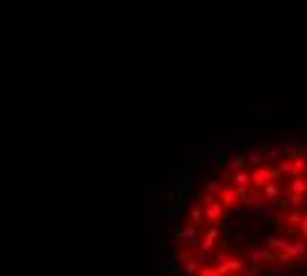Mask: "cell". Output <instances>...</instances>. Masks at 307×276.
Instances as JSON below:
<instances>
[{"instance_id": "25", "label": "cell", "mask_w": 307, "mask_h": 276, "mask_svg": "<svg viewBox=\"0 0 307 276\" xmlns=\"http://www.w3.org/2000/svg\"><path fill=\"white\" fill-rule=\"evenodd\" d=\"M299 239L307 242V215H304V223H302V228H299Z\"/></svg>"}, {"instance_id": "2", "label": "cell", "mask_w": 307, "mask_h": 276, "mask_svg": "<svg viewBox=\"0 0 307 276\" xmlns=\"http://www.w3.org/2000/svg\"><path fill=\"white\" fill-rule=\"evenodd\" d=\"M199 231L202 228L194 226V223H188V226H178L175 228V236H178L183 245H185V252H194L199 247V242H202V236H199Z\"/></svg>"}, {"instance_id": "6", "label": "cell", "mask_w": 307, "mask_h": 276, "mask_svg": "<svg viewBox=\"0 0 307 276\" xmlns=\"http://www.w3.org/2000/svg\"><path fill=\"white\" fill-rule=\"evenodd\" d=\"M220 202H222V207H225V213L233 210V207L239 204V189H236L233 183H225L222 191H220Z\"/></svg>"}, {"instance_id": "12", "label": "cell", "mask_w": 307, "mask_h": 276, "mask_svg": "<svg viewBox=\"0 0 307 276\" xmlns=\"http://www.w3.org/2000/svg\"><path fill=\"white\" fill-rule=\"evenodd\" d=\"M231 183L236 189H252V170H241L236 176H231Z\"/></svg>"}, {"instance_id": "9", "label": "cell", "mask_w": 307, "mask_h": 276, "mask_svg": "<svg viewBox=\"0 0 307 276\" xmlns=\"http://www.w3.org/2000/svg\"><path fill=\"white\" fill-rule=\"evenodd\" d=\"M252 210H254V215L257 218H262V215H273L276 213V207L273 204H270L265 197H262V194H259V191H254V202H252Z\"/></svg>"}, {"instance_id": "22", "label": "cell", "mask_w": 307, "mask_h": 276, "mask_svg": "<svg viewBox=\"0 0 307 276\" xmlns=\"http://www.w3.org/2000/svg\"><path fill=\"white\" fill-rule=\"evenodd\" d=\"M199 276H222V273H220V268H217V266H209V263H207V266H204L202 271H199Z\"/></svg>"}, {"instance_id": "21", "label": "cell", "mask_w": 307, "mask_h": 276, "mask_svg": "<svg viewBox=\"0 0 307 276\" xmlns=\"http://www.w3.org/2000/svg\"><path fill=\"white\" fill-rule=\"evenodd\" d=\"M220 234H222V228H220V226H207V228H204V236L212 239V242H217Z\"/></svg>"}, {"instance_id": "24", "label": "cell", "mask_w": 307, "mask_h": 276, "mask_svg": "<svg viewBox=\"0 0 307 276\" xmlns=\"http://www.w3.org/2000/svg\"><path fill=\"white\" fill-rule=\"evenodd\" d=\"M244 276H262V271H259V266H246Z\"/></svg>"}, {"instance_id": "19", "label": "cell", "mask_w": 307, "mask_h": 276, "mask_svg": "<svg viewBox=\"0 0 307 276\" xmlns=\"http://www.w3.org/2000/svg\"><path fill=\"white\" fill-rule=\"evenodd\" d=\"M286 202H289V207H291V210H302V202H304V197H299V194H294V191H289V189H286Z\"/></svg>"}, {"instance_id": "10", "label": "cell", "mask_w": 307, "mask_h": 276, "mask_svg": "<svg viewBox=\"0 0 307 276\" xmlns=\"http://www.w3.org/2000/svg\"><path fill=\"white\" fill-rule=\"evenodd\" d=\"M291 242L294 239H283V236H270V239H265V247H270L273 252H278V255H283L289 247H291Z\"/></svg>"}, {"instance_id": "7", "label": "cell", "mask_w": 307, "mask_h": 276, "mask_svg": "<svg viewBox=\"0 0 307 276\" xmlns=\"http://www.w3.org/2000/svg\"><path fill=\"white\" fill-rule=\"evenodd\" d=\"M204 215H207V226H222V218H225V207L222 202H215L204 207Z\"/></svg>"}, {"instance_id": "16", "label": "cell", "mask_w": 307, "mask_h": 276, "mask_svg": "<svg viewBox=\"0 0 307 276\" xmlns=\"http://www.w3.org/2000/svg\"><path fill=\"white\" fill-rule=\"evenodd\" d=\"M265 152H259V149H249V154H246V159H249L252 167H262L265 165Z\"/></svg>"}, {"instance_id": "1", "label": "cell", "mask_w": 307, "mask_h": 276, "mask_svg": "<svg viewBox=\"0 0 307 276\" xmlns=\"http://www.w3.org/2000/svg\"><path fill=\"white\" fill-rule=\"evenodd\" d=\"M215 266L220 268L222 276H244V271H246V266H249V263L244 260V255H236V252L220 250Z\"/></svg>"}, {"instance_id": "4", "label": "cell", "mask_w": 307, "mask_h": 276, "mask_svg": "<svg viewBox=\"0 0 307 276\" xmlns=\"http://www.w3.org/2000/svg\"><path fill=\"white\" fill-rule=\"evenodd\" d=\"M246 263L249 266H262V263H278V252H273L270 247H254L246 255Z\"/></svg>"}, {"instance_id": "20", "label": "cell", "mask_w": 307, "mask_h": 276, "mask_svg": "<svg viewBox=\"0 0 307 276\" xmlns=\"http://www.w3.org/2000/svg\"><path fill=\"white\" fill-rule=\"evenodd\" d=\"M276 170H278V178H283V176L291 178V159H281V162L276 165Z\"/></svg>"}, {"instance_id": "13", "label": "cell", "mask_w": 307, "mask_h": 276, "mask_svg": "<svg viewBox=\"0 0 307 276\" xmlns=\"http://www.w3.org/2000/svg\"><path fill=\"white\" fill-rule=\"evenodd\" d=\"M188 218H191V223H194V226L207 228V215H204V207H202V204H194L191 210H188Z\"/></svg>"}, {"instance_id": "8", "label": "cell", "mask_w": 307, "mask_h": 276, "mask_svg": "<svg viewBox=\"0 0 307 276\" xmlns=\"http://www.w3.org/2000/svg\"><path fill=\"white\" fill-rule=\"evenodd\" d=\"M299 149L302 146H276V149H267V159H278V162H281V159H291V157H297L299 154Z\"/></svg>"}, {"instance_id": "5", "label": "cell", "mask_w": 307, "mask_h": 276, "mask_svg": "<svg viewBox=\"0 0 307 276\" xmlns=\"http://www.w3.org/2000/svg\"><path fill=\"white\" fill-rule=\"evenodd\" d=\"M304 210H289V213H283L281 218V226H283V231H299L302 223H304Z\"/></svg>"}, {"instance_id": "18", "label": "cell", "mask_w": 307, "mask_h": 276, "mask_svg": "<svg viewBox=\"0 0 307 276\" xmlns=\"http://www.w3.org/2000/svg\"><path fill=\"white\" fill-rule=\"evenodd\" d=\"M289 273H291V266H286V263H273L267 268V276H289Z\"/></svg>"}, {"instance_id": "11", "label": "cell", "mask_w": 307, "mask_h": 276, "mask_svg": "<svg viewBox=\"0 0 307 276\" xmlns=\"http://www.w3.org/2000/svg\"><path fill=\"white\" fill-rule=\"evenodd\" d=\"M302 176H307V157L297 154L291 157V178H302Z\"/></svg>"}, {"instance_id": "17", "label": "cell", "mask_w": 307, "mask_h": 276, "mask_svg": "<svg viewBox=\"0 0 307 276\" xmlns=\"http://www.w3.org/2000/svg\"><path fill=\"white\" fill-rule=\"evenodd\" d=\"M222 186H225V183H222L220 178H209V181H207V186H204V194H212V197H220Z\"/></svg>"}, {"instance_id": "14", "label": "cell", "mask_w": 307, "mask_h": 276, "mask_svg": "<svg viewBox=\"0 0 307 276\" xmlns=\"http://www.w3.org/2000/svg\"><path fill=\"white\" fill-rule=\"evenodd\" d=\"M286 189L294 191V194H299V197H307V176H302V178H289Z\"/></svg>"}, {"instance_id": "26", "label": "cell", "mask_w": 307, "mask_h": 276, "mask_svg": "<svg viewBox=\"0 0 307 276\" xmlns=\"http://www.w3.org/2000/svg\"><path fill=\"white\" fill-rule=\"evenodd\" d=\"M302 149H304V157H307V144H304V146H302Z\"/></svg>"}, {"instance_id": "27", "label": "cell", "mask_w": 307, "mask_h": 276, "mask_svg": "<svg viewBox=\"0 0 307 276\" xmlns=\"http://www.w3.org/2000/svg\"><path fill=\"white\" fill-rule=\"evenodd\" d=\"M304 273H307V268H304Z\"/></svg>"}, {"instance_id": "15", "label": "cell", "mask_w": 307, "mask_h": 276, "mask_svg": "<svg viewBox=\"0 0 307 276\" xmlns=\"http://www.w3.org/2000/svg\"><path fill=\"white\" fill-rule=\"evenodd\" d=\"M246 162H249V159H246L244 154H236L231 162H228V172L231 176H236V172H241V170H246Z\"/></svg>"}, {"instance_id": "23", "label": "cell", "mask_w": 307, "mask_h": 276, "mask_svg": "<svg viewBox=\"0 0 307 276\" xmlns=\"http://www.w3.org/2000/svg\"><path fill=\"white\" fill-rule=\"evenodd\" d=\"M212 165H215V167H225V154H215V157H212Z\"/></svg>"}, {"instance_id": "3", "label": "cell", "mask_w": 307, "mask_h": 276, "mask_svg": "<svg viewBox=\"0 0 307 276\" xmlns=\"http://www.w3.org/2000/svg\"><path fill=\"white\" fill-rule=\"evenodd\" d=\"M273 181H278V170H276V167H267V165L252 167V189H254V191L265 189L267 183H273Z\"/></svg>"}]
</instances>
